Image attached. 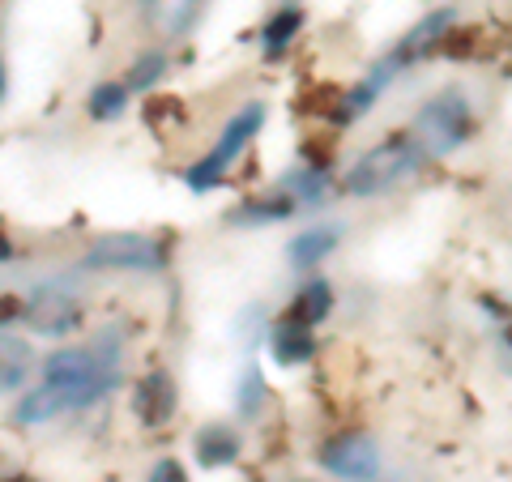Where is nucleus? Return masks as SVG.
Masks as SVG:
<instances>
[{"mask_svg":"<svg viewBox=\"0 0 512 482\" xmlns=\"http://www.w3.org/2000/svg\"><path fill=\"white\" fill-rule=\"evenodd\" d=\"M419 163L423 150L414 137H384L346 167V192L350 197H380V192L406 184L419 171Z\"/></svg>","mask_w":512,"mask_h":482,"instance_id":"obj_1","label":"nucleus"},{"mask_svg":"<svg viewBox=\"0 0 512 482\" xmlns=\"http://www.w3.org/2000/svg\"><path fill=\"white\" fill-rule=\"evenodd\" d=\"M265 116H269V107H265L261 99H252V103L239 107L235 116L227 120V128L218 133L214 150L205 154V158H197V163L184 171L188 188H192V192H210V188H218L222 180H227V171L235 167V158L244 154L252 141H256V133L265 128Z\"/></svg>","mask_w":512,"mask_h":482,"instance_id":"obj_2","label":"nucleus"},{"mask_svg":"<svg viewBox=\"0 0 512 482\" xmlns=\"http://www.w3.org/2000/svg\"><path fill=\"white\" fill-rule=\"evenodd\" d=\"M470 128H474V111L470 99L461 90H440L436 99H427L423 111L414 116V141H419L423 154H453L470 141Z\"/></svg>","mask_w":512,"mask_h":482,"instance_id":"obj_3","label":"nucleus"},{"mask_svg":"<svg viewBox=\"0 0 512 482\" xmlns=\"http://www.w3.org/2000/svg\"><path fill=\"white\" fill-rule=\"evenodd\" d=\"M86 269H133V273H154L163 265V244L137 231H111L99 235L86 248Z\"/></svg>","mask_w":512,"mask_h":482,"instance_id":"obj_4","label":"nucleus"},{"mask_svg":"<svg viewBox=\"0 0 512 482\" xmlns=\"http://www.w3.org/2000/svg\"><path fill=\"white\" fill-rule=\"evenodd\" d=\"M111 384H116V376L82 384V389H64V384H39V389H30V393L18 401V414H13V419L26 423V427H39V423H47V419H60V414L82 410V406H90V401H99V397L111 389Z\"/></svg>","mask_w":512,"mask_h":482,"instance_id":"obj_5","label":"nucleus"},{"mask_svg":"<svg viewBox=\"0 0 512 482\" xmlns=\"http://www.w3.org/2000/svg\"><path fill=\"white\" fill-rule=\"evenodd\" d=\"M320 465H325L333 478L372 482L380 474V448L372 436H363V431H346V436H333L320 448Z\"/></svg>","mask_w":512,"mask_h":482,"instance_id":"obj_6","label":"nucleus"},{"mask_svg":"<svg viewBox=\"0 0 512 482\" xmlns=\"http://www.w3.org/2000/svg\"><path fill=\"white\" fill-rule=\"evenodd\" d=\"M26 325L43 337H64L69 329L82 325V303H77V295L64 291V286H39L26 299Z\"/></svg>","mask_w":512,"mask_h":482,"instance_id":"obj_7","label":"nucleus"},{"mask_svg":"<svg viewBox=\"0 0 512 482\" xmlns=\"http://www.w3.org/2000/svg\"><path fill=\"white\" fill-rule=\"evenodd\" d=\"M116 376V367L99 359V350L90 346H60L43 359V384H64V389H82V384Z\"/></svg>","mask_w":512,"mask_h":482,"instance_id":"obj_8","label":"nucleus"},{"mask_svg":"<svg viewBox=\"0 0 512 482\" xmlns=\"http://www.w3.org/2000/svg\"><path fill=\"white\" fill-rule=\"evenodd\" d=\"M175 406H180V393H175V380L167 372H150V376L137 380V389H133V414L146 427L171 423Z\"/></svg>","mask_w":512,"mask_h":482,"instance_id":"obj_9","label":"nucleus"},{"mask_svg":"<svg viewBox=\"0 0 512 482\" xmlns=\"http://www.w3.org/2000/svg\"><path fill=\"white\" fill-rule=\"evenodd\" d=\"M269 350H274V359L282 367H299V363H308L316 355V333H312V325L286 316L274 325V333H269Z\"/></svg>","mask_w":512,"mask_h":482,"instance_id":"obj_10","label":"nucleus"},{"mask_svg":"<svg viewBox=\"0 0 512 482\" xmlns=\"http://www.w3.org/2000/svg\"><path fill=\"white\" fill-rule=\"evenodd\" d=\"M453 22H457V13H453V9H436V13H431V18H423V22L414 26L410 35L402 39V43H397V52H389V60L397 64V69H402V64H410V60L427 56L431 47L440 43V35H444V30L453 26Z\"/></svg>","mask_w":512,"mask_h":482,"instance_id":"obj_11","label":"nucleus"},{"mask_svg":"<svg viewBox=\"0 0 512 482\" xmlns=\"http://www.w3.org/2000/svg\"><path fill=\"white\" fill-rule=\"evenodd\" d=\"M201 5H205V0H146V22L163 39H180L184 30L197 22Z\"/></svg>","mask_w":512,"mask_h":482,"instance_id":"obj_12","label":"nucleus"},{"mask_svg":"<svg viewBox=\"0 0 512 482\" xmlns=\"http://www.w3.org/2000/svg\"><path fill=\"white\" fill-rule=\"evenodd\" d=\"M192 448H197V461L210 465V470H222V465H231L239 457V431L231 423H210L197 431V440H192Z\"/></svg>","mask_w":512,"mask_h":482,"instance_id":"obj_13","label":"nucleus"},{"mask_svg":"<svg viewBox=\"0 0 512 482\" xmlns=\"http://www.w3.org/2000/svg\"><path fill=\"white\" fill-rule=\"evenodd\" d=\"M338 248V227H312L291 239V248H286V261L295 269H316L325 256Z\"/></svg>","mask_w":512,"mask_h":482,"instance_id":"obj_14","label":"nucleus"},{"mask_svg":"<svg viewBox=\"0 0 512 482\" xmlns=\"http://www.w3.org/2000/svg\"><path fill=\"white\" fill-rule=\"evenodd\" d=\"M329 312H333V286L325 278H308L291 303V316L303 320V325H320Z\"/></svg>","mask_w":512,"mask_h":482,"instance_id":"obj_15","label":"nucleus"},{"mask_svg":"<svg viewBox=\"0 0 512 482\" xmlns=\"http://www.w3.org/2000/svg\"><path fill=\"white\" fill-rule=\"evenodd\" d=\"M299 26H303V13L299 9H278L274 18H269L265 26H261V43H265V52L269 56H278V52H286V47H291V39L299 35Z\"/></svg>","mask_w":512,"mask_h":482,"instance_id":"obj_16","label":"nucleus"},{"mask_svg":"<svg viewBox=\"0 0 512 482\" xmlns=\"http://www.w3.org/2000/svg\"><path fill=\"white\" fill-rule=\"evenodd\" d=\"M124 107H128V86L124 82H99L86 99V111L94 120H120Z\"/></svg>","mask_w":512,"mask_h":482,"instance_id":"obj_17","label":"nucleus"},{"mask_svg":"<svg viewBox=\"0 0 512 482\" xmlns=\"http://www.w3.org/2000/svg\"><path fill=\"white\" fill-rule=\"evenodd\" d=\"M295 197L291 192H274V197H265V201H248V205H239L244 214H235L239 222H278V218H291L295 214Z\"/></svg>","mask_w":512,"mask_h":482,"instance_id":"obj_18","label":"nucleus"},{"mask_svg":"<svg viewBox=\"0 0 512 482\" xmlns=\"http://www.w3.org/2000/svg\"><path fill=\"white\" fill-rule=\"evenodd\" d=\"M163 69H167V56H163V52H146V56L133 64V69H128L124 86H128V90H150L158 77H163Z\"/></svg>","mask_w":512,"mask_h":482,"instance_id":"obj_19","label":"nucleus"},{"mask_svg":"<svg viewBox=\"0 0 512 482\" xmlns=\"http://www.w3.org/2000/svg\"><path fill=\"white\" fill-rule=\"evenodd\" d=\"M261 401H265V380H261V372H248L244 384H239V410L252 419V414L261 410Z\"/></svg>","mask_w":512,"mask_h":482,"instance_id":"obj_20","label":"nucleus"},{"mask_svg":"<svg viewBox=\"0 0 512 482\" xmlns=\"http://www.w3.org/2000/svg\"><path fill=\"white\" fill-rule=\"evenodd\" d=\"M146 482H188V474H184V465H180V461L163 457V461H158L154 470H150V478H146Z\"/></svg>","mask_w":512,"mask_h":482,"instance_id":"obj_21","label":"nucleus"},{"mask_svg":"<svg viewBox=\"0 0 512 482\" xmlns=\"http://www.w3.org/2000/svg\"><path fill=\"white\" fill-rule=\"evenodd\" d=\"M26 316V303L18 295H0V325H9V320Z\"/></svg>","mask_w":512,"mask_h":482,"instance_id":"obj_22","label":"nucleus"},{"mask_svg":"<svg viewBox=\"0 0 512 482\" xmlns=\"http://www.w3.org/2000/svg\"><path fill=\"white\" fill-rule=\"evenodd\" d=\"M13 256V248H5V239H0V261H9Z\"/></svg>","mask_w":512,"mask_h":482,"instance_id":"obj_23","label":"nucleus"},{"mask_svg":"<svg viewBox=\"0 0 512 482\" xmlns=\"http://www.w3.org/2000/svg\"><path fill=\"white\" fill-rule=\"evenodd\" d=\"M504 346L512 350V320H508V329H504Z\"/></svg>","mask_w":512,"mask_h":482,"instance_id":"obj_24","label":"nucleus"},{"mask_svg":"<svg viewBox=\"0 0 512 482\" xmlns=\"http://www.w3.org/2000/svg\"><path fill=\"white\" fill-rule=\"evenodd\" d=\"M0 99H5V64H0Z\"/></svg>","mask_w":512,"mask_h":482,"instance_id":"obj_25","label":"nucleus"},{"mask_svg":"<svg viewBox=\"0 0 512 482\" xmlns=\"http://www.w3.org/2000/svg\"><path fill=\"white\" fill-rule=\"evenodd\" d=\"M291 482H308V478H291Z\"/></svg>","mask_w":512,"mask_h":482,"instance_id":"obj_26","label":"nucleus"},{"mask_svg":"<svg viewBox=\"0 0 512 482\" xmlns=\"http://www.w3.org/2000/svg\"><path fill=\"white\" fill-rule=\"evenodd\" d=\"M372 482H376V478H372Z\"/></svg>","mask_w":512,"mask_h":482,"instance_id":"obj_27","label":"nucleus"}]
</instances>
